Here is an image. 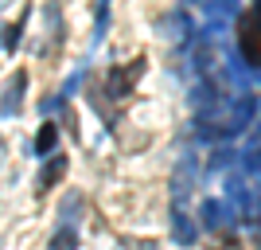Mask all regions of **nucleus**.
Returning <instances> with one entry per match:
<instances>
[{"mask_svg": "<svg viewBox=\"0 0 261 250\" xmlns=\"http://www.w3.org/2000/svg\"><path fill=\"white\" fill-rule=\"evenodd\" d=\"M109 32V0H98V20H94V43H101Z\"/></svg>", "mask_w": 261, "mask_h": 250, "instance_id": "0eeeda50", "label": "nucleus"}, {"mask_svg": "<svg viewBox=\"0 0 261 250\" xmlns=\"http://www.w3.org/2000/svg\"><path fill=\"white\" fill-rule=\"evenodd\" d=\"M55 149H59V125H55V121H43V125H39V133H35L32 152H35V156H51Z\"/></svg>", "mask_w": 261, "mask_h": 250, "instance_id": "39448f33", "label": "nucleus"}, {"mask_svg": "<svg viewBox=\"0 0 261 250\" xmlns=\"http://www.w3.org/2000/svg\"><path fill=\"white\" fill-rule=\"evenodd\" d=\"M63 176H66V156H63V152H51L47 164H43V172L35 176V188H39V192H51Z\"/></svg>", "mask_w": 261, "mask_h": 250, "instance_id": "7ed1b4c3", "label": "nucleus"}, {"mask_svg": "<svg viewBox=\"0 0 261 250\" xmlns=\"http://www.w3.org/2000/svg\"><path fill=\"white\" fill-rule=\"evenodd\" d=\"M242 32H238V39H242V55L250 59L253 66H261V0L253 4L246 16H242V24H238Z\"/></svg>", "mask_w": 261, "mask_h": 250, "instance_id": "f257e3e1", "label": "nucleus"}, {"mask_svg": "<svg viewBox=\"0 0 261 250\" xmlns=\"http://www.w3.org/2000/svg\"><path fill=\"white\" fill-rule=\"evenodd\" d=\"M23 90H28V71H16L8 78V90H4V98H0V118H12V113H20L23 106Z\"/></svg>", "mask_w": 261, "mask_h": 250, "instance_id": "f03ea898", "label": "nucleus"}, {"mask_svg": "<svg viewBox=\"0 0 261 250\" xmlns=\"http://www.w3.org/2000/svg\"><path fill=\"white\" fill-rule=\"evenodd\" d=\"M141 75H144V59H137V63L125 71V75H121V71H113V75H109V98H121V94H129L133 82H137Z\"/></svg>", "mask_w": 261, "mask_h": 250, "instance_id": "20e7f679", "label": "nucleus"}, {"mask_svg": "<svg viewBox=\"0 0 261 250\" xmlns=\"http://www.w3.org/2000/svg\"><path fill=\"white\" fill-rule=\"evenodd\" d=\"M74 246H78L74 223H63V231H55V239H51V250H74Z\"/></svg>", "mask_w": 261, "mask_h": 250, "instance_id": "423d86ee", "label": "nucleus"}, {"mask_svg": "<svg viewBox=\"0 0 261 250\" xmlns=\"http://www.w3.org/2000/svg\"><path fill=\"white\" fill-rule=\"evenodd\" d=\"M246 172H253V176H261V149H253L250 156H246Z\"/></svg>", "mask_w": 261, "mask_h": 250, "instance_id": "1a4fd4ad", "label": "nucleus"}, {"mask_svg": "<svg viewBox=\"0 0 261 250\" xmlns=\"http://www.w3.org/2000/svg\"><path fill=\"white\" fill-rule=\"evenodd\" d=\"M175 242H195V227L187 223V215L175 211Z\"/></svg>", "mask_w": 261, "mask_h": 250, "instance_id": "6e6552de", "label": "nucleus"}]
</instances>
